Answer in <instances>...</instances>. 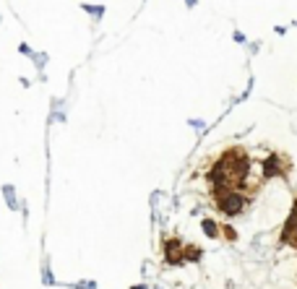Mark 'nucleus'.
Masks as SVG:
<instances>
[{
  "instance_id": "1",
  "label": "nucleus",
  "mask_w": 297,
  "mask_h": 289,
  "mask_svg": "<svg viewBox=\"0 0 297 289\" xmlns=\"http://www.w3.org/2000/svg\"><path fill=\"white\" fill-rule=\"evenodd\" d=\"M248 172H250V162L240 149H230L214 159V164L209 170V185L217 198V206L224 214H240L242 206L248 203L240 190L242 182L248 180Z\"/></svg>"
}]
</instances>
